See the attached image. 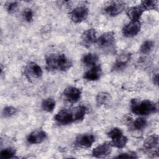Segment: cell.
<instances>
[{"label": "cell", "mask_w": 159, "mask_h": 159, "mask_svg": "<svg viewBox=\"0 0 159 159\" xmlns=\"http://www.w3.org/2000/svg\"><path fill=\"white\" fill-rule=\"evenodd\" d=\"M87 111L86 106L81 105L73 109H63L55 116V120L60 125H68L84 119Z\"/></svg>", "instance_id": "6da1fadb"}, {"label": "cell", "mask_w": 159, "mask_h": 159, "mask_svg": "<svg viewBox=\"0 0 159 159\" xmlns=\"http://www.w3.org/2000/svg\"><path fill=\"white\" fill-rule=\"evenodd\" d=\"M46 69L49 71H66L72 66L71 60L63 53H50L45 57Z\"/></svg>", "instance_id": "7a4b0ae2"}, {"label": "cell", "mask_w": 159, "mask_h": 159, "mask_svg": "<svg viewBox=\"0 0 159 159\" xmlns=\"http://www.w3.org/2000/svg\"><path fill=\"white\" fill-rule=\"evenodd\" d=\"M130 109L134 114L139 116L149 115L157 111V105L148 99L139 101L138 99H132L130 101Z\"/></svg>", "instance_id": "3957f363"}, {"label": "cell", "mask_w": 159, "mask_h": 159, "mask_svg": "<svg viewBox=\"0 0 159 159\" xmlns=\"http://www.w3.org/2000/svg\"><path fill=\"white\" fill-rule=\"evenodd\" d=\"M96 42L99 47L106 53H112L116 50L115 37L113 32L102 34L97 39Z\"/></svg>", "instance_id": "277c9868"}, {"label": "cell", "mask_w": 159, "mask_h": 159, "mask_svg": "<svg viewBox=\"0 0 159 159\" xmlns=\"http://www.w3.org/2000/svg\"><path fill=\"white\" fill-rule=\"evenodd\" d=\"M107 135L111 139L110 143L112 147L116 148H124L128 142L127 137L123 135L122 131L118 127H114L111 129L107 133Z\"/></svg>", "instance_id": "5b68a950"}, {"label": "cell", "mask_w": 159, "mask_h": 159, "mask_svg": "<svg viewBox=\"0 0 159 159\" xmlns=\"http://www.w3.org/2000/svg\"><path fill=\"white\" fill-rule=\"evenodd\" d=\"M24 74L28 80L32 78H39L43 74L41 67L35 62H29L24 69Z\"/></svg>", "instance_id": "8992f818"}, {"label": "cell", "mask_w": 159, "mask_h": 159, "mask_svg": "<svg viewBox=\"0 0 159 159\" xmlns=\"http://www.w3.org/2000/svg\"><path fill=\"white\" fill-rule=\"evenodd\" d=\"M63 96L65 99L70 103L77 102L81 97V91L75 86H68L63 91Z\"/></svg>", "instance_id": "52a82bcc"}, {"label": "cell", "mask_w": 159, "mask_h": 159, "mask_svg": "<svg viewBox=\"0 0 159 159\" xmlns=\"http://www.w3.org/2000/svg\"><path fill=\"white\" fill-rule=\"evenodd\" d=\"M89 10L86 6H81L75 8L70 12L71 20L75 23H80L86 20L88 16Z\"/></svg>", "instance_id": "ba28073f"}, {"label": "cell", "mask_w": 159, "mask_h": 159, "mask_svg": "<svg viewBox=\"0 0 159 159\" xmlns=\"http://www.w3.org/2000/svg\"><path fill=\"white\" fill-rule=\"evenodd\" d=\"M125 2L123 1H112L104 8L105 12L109 16L114 17L120 14L125 9Z\"/></svg>", "instance_id": "9c48e42d"}, {"label": "cell", "mask_w": 159, "mask_h": 159, "mask_svg": "<svg viewBox=\"0 0 159 159\" xmlns=\"http://www.w3.org/2000/svg\"><path fill=\"white\" fill-rule=\"evenodd\" d=\"M141 22L140 20H131L122 29V34L126 37H133L140 30Z\"/></svg>", "instance_id": "30bf717a"}, {"label": "cell", "mask_w": 159, "mask_h": 159, "mask_svg": "<svg viewBox=\"0 0 159 159\" xmlns=\"http://www.w3.org/2000/svg\"><path fill=\"white\" fill-rule=\"evenodd\" d=\"M95 142V137L91 134H83L78 135L75 141L76 146L83 148H89Z\"/></svg>", "instance_id": "8fae6325"}, {"label": "cell", "mask_w": 159, "mask_h": 159, "mask_svg": "<svg viewBox=\"0 0 159 159\" xmlns=\"http://www.w3.org/2000/svg\"><path fill=\"white\" fill-rule=\"evenodd\" d=\"M112 147L110 142H104L93 148L92 150V155L96 158L106 157L111 153Z\"/></svg>", "instance_id": "7c38bea8"}, {"label": "cell", "mask_w": 159, "mask_h": 159, "mask_svg": "<svg viewBox=\"0 0 159 159\" xmlns=\"http://www.w3.org/2000/svg\"><path fill=\"white\" fill-rule=\"evenodd\" d=\"M82 43L86 47H90L97 42L96 32L94 29H89L83 32L81 34Z\"/></svg>", "instance_id": "4fadbf2b"}, {"label": "cell", "mask_w": 159, "mask_h": 159, "mask_svg": "<svg viewBox=\"0 0 159 159\" xmlns=\"http://www.w3.org/2000/svg\"><path fill=\"white\" fill-rule=\"evenodd\" d=\"M131 58L130 53L124 52L120 54L116 58V62L112 66L113 71H120L125 68Z\"/></svg>", "instance_id": "5bb4252c"}, {"label": "cell", "mask_w": 159, "mask_h": 159, "mask_svg": "<svg viewBox=\"0 0 159 159\" xmlns=\"http://www.w3.org/2000/svg\"><path fill=\"white\" fill-rule=\"evenodd\" d=\"M47 134L42 130H37L30 133L27 140L30 144H38L43 142L47 138Z\"/></svg>", "instance_id": "9a60e30c"}, {"label": "cell", "mask_w": 159, "mask_h": 159, "mask_svg": "<svg viewBox=\"0 0 159 159\" xmlns=\"http://www.w3.org/2000/svg\"><path fill=\"white\" fill-rule=\"evenodd\" d=\"M102 75V68L99 65L93 66L83 75V78L88 81L98 80Z\"/></svg>", "instance_id": "2e32d148"}, {"label": "cell", "mask_w": 159, "mask_h": 159, "mask_svg": "<svg viewBox=\"0 0 159 159\" xmlns=\"http://www.w3.org/2000/svg\"><path fill=\"white\" fill-rule=\"evenodd\" d=\"M143 12V9L140 5L129 7L127 10L126 14L131 20H139Z\"/></svg>", "instance_id": "e0dca14e"}, {"label": "cell", "mask_w": 159, "mask_h": 159, "mask_svg": "<svg viewBox=\"0 0 159 159\" xmlns=\"http://www.w3.org/2000/svg\"><path fill=\"white\" fill-rule=\"evenodd\" d=\"M99 57L98 55L93 53H88L84 54L81 58L82 63L86 66H95L98 61Z\"/></svg>", "instance_id": "ac0fdd59"}, {"label": "cell", "mask_w": 159, "mask_h": 159, "mask_svg": "<svg viewBox=\"0 0 159 159\" xmlns=\"http://www.w3.org/2000/svg\"><path fill=\"white\" fill-rule=\"evenodd\" d=\"M158 144V136L156 134H152L148 136L143 142V148L149 150L157 147Z\"/></svg>", "instance_id": "d6986e66"}, {"label": "cell", "mask_w": 159, "mask_h": 159, "mask_svg": "<svg viewBox=\"0 0 159 159\" xmlns=\"http://www.w3.org/2000/svg\"><path fill=\"white\" fill-rule=\"evenodd\" d=\"M55 101L51 98H48L43 100L42 102V108L47 112H52L55 107Z\"/></svg>", "instance_id": "ffe728a7"}, {"label": "cell", "mask_w": 159, "mask_h": 159, "mask_svg": "<svg viewBox=\"0 0 159 159\" xmlns=\"http://www.w3.org/2000/svg\"><path fill=\"white\" fill-rule=\"evenodd\" d=\"M111 99L110 94L106 92H101L98 94L96 101V103L99 106H102L107 104Z\"/></svg>", "instance_id": "44dd1931"}, {"label": "cell", "mask_w": 159, "mask_h": 159, "mask_svg": "<svg viewBox=\"0 0 159 159\" xmlns=\"http://www.w3.org/2000/svg\"><path fill=\"white\" fill-rule=\"evenodd\" d=\"M140 6L144 11L156 9L158 6V1L154 0H144L141 2Z\"/></svg>", "instance_id": "7402d4cb"}, {"label": "cell", "mask_w": 159, "mask_h": 159, "mask_svg": "<svg viewBox=\"0 0 159 159\" xmlns=\"http://www.w3.org/2000/svg\"><path fill=\"white\" fill-rule=\"evenodd\" d=\"M154 45L155 43L152 40H145L141 45L140 48V51L143 54H147L152 50L153 48L154 47Z\"/></svg>", "instance_id": "603a6c76"}, {"label": "cell", "mask_w": 159, "mask_h": 159, "mask_svg": "<svg viewBox=\"0 0 159 159\" xmlns=\"http://www.w3.org/2000/svg\"><path fill=\"white\" fill-rule=\"evenodd\" d=\"M16 153V151L14 148H11V147L6 148L1 151L0 158H11L15 156Z\"/></svg>", "instance_id": "cb8c5ba5"}, {"label": "cell", "mask_w": 159, "mask_h": 159, "mask_svg": "<svg viewBox=\"0 0 159 159\" xmlns=\"http://www.w3.org/2000/svg\"><path fill=\"white\" fill-rule=\"evenodd\" d=\"M147 125V120L142 117H139L137 118L134 123H133V127L135 130H142Z\"/></svg>", "instance_id": "d4e9b609"}, {"label": "cell", "mask_w": 159, "mask_h": 159, "mask_svg": "<svg viewBox=\"0 0 159 159\" xmlns=\"http://www.w3.org/2000/svg\"><path fill=\"white\" fill-rule=\"evenodd\" d=\"M16 109L12 106H6L2 111V115L5 117H9L16 113Z\"/></svg>", "instance_id": "484cf974"}, {"label": "cell", "mask_w": 159, "mask_h": 159, "mask_svg": "<svg viewBox=\"0 0 159 159\" xmlns=\"http://www.w3.org/2000/svg\"><path fill=\"white\" fill-rule=\"evenodd\" d=\"M22 16L24 17V19L28 22H30L33 20V12L30 8H27L24 9L22 13Z\"/></svg>", "instance_id": "4316f807"}, {"label": "cell", "mask_w": 159, "mask_h": 159, "mask_svg": "<svg viewBox=\"0 0 159 159\" xmlns=\"http://www.w3.org/2000/svg\"><path fill=\"white\" fill-rule=\"evenodd\" d=\"M18 7V2L16 1L10 2L6 5V10L9 14L14 13Z\"/></svg>", "instance_id": "83f0119b"}, {"label": "cell", "mask_w": 159, "mask_h": 159, "mask_svg": "<svg viewBox=\"0 0 159 159\" xmlns=\"http://www.w3.org/2000/svg\"><path fill=\"white\" fill-rule=\"evenodd\" d=\"M116 158H138L136 153L134 152H128L119 155Z\"/></svg>", "instance_id": "f1b7e54d"}, {"label": "cell", "mask_w": 159, "mask_h": 159, "mask_svg": "<svg viewBox=\"0 0 159 159\" xmlns=\"http://www.w3.org/2000/svg\"><path fill=\"white\" fill-rule=\"evenodd\" d=\"M153 81L155 85L157 86L158 84V73L154 75L153 77Z\"/></svg>", "instance_id": "f546056e"}]
</instances>
